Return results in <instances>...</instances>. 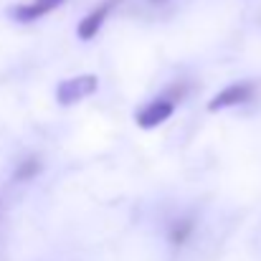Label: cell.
Here are the masks:
<instances>
[{"mask_svg":"<svg viewBox=\"0 0 261 261\" xmlns=\"http://www.w3.org/2000/svg\"><path fill=\"white\" fill-rule=\"evenodd\" d=\"M96 87H99V79L94 74H79V76L66 79L56 87V101L64 104V107H71V104L91 96L96 91Z\"/></svg>","mask_w":261,"mask_h":261,"instance_id":"obj_1","label":"cell"},{"mask_svg":"<svg viewBox=\"0 0 261 261\" xmlns=\"http://www.w3.org/2000/svg\"><path fill=\"white\" fill-rule=\"evenodd\" d=\"M152 3H160V0H152Z\"/></svg>","mask_w":261,"mask_h":261,"instance_id":"obj_8","label":"cell"},{"mask_svg":"<svg viewBox=\"0 0 261 261\" xmlns=\"http://www.w3.org/2000/svg\"><path fill=\"white\" fill-rule=\"evenodd\" d=\"M119 0H104L101 5H96L89 15L82 18V23H79V28H76V33H79V38L82 41H91L99 31H101V25H104V20L109 18V13L114 10V5H117Z\"/></svg>","mask_w":261,"mask_h":261,"instance_id":"obj_4","label":"cell"},{"mask_svg":"<svg viewBox=\"0 0 261 261\" xmlns=\"http://www.w3.org/2000/svg\"><path fill=\"white\" fill-rule=\"evenodd\" d=\"M175 112V99L173 96H160V99H155V101H150L147 107H142L140 112H137V124L142 127V129H155L158 124H163V122H168L170 117H173Z\"/></svg>","mask_w":261,"mask_h":261,"instance_id":"obj_3","label":"cell"},{"mask_svg":"<svg viewBox=\"0 0 261 261\" xmlns=\"http://www.w3.org/2000/svg\"><path fill=\"white\" fill-rule=\"evenodd\" d=\"M190 228H193L190 223H180L177 228H173V233H170V239H173L175 244H182V241L188 239V233H190Z\"/></svg>","mask_w":261,"mask_h":261,"instance_id":"obj_7","label":"cell"},{"mask_svg":"<svg viewBox=\"0 0 261 261\" xmlns=\"http://www.w3.org/2000/svg\"><path fill=\"white\" fill-rule=\"evenodd\" d=\"M36 173H38V163H36V160H28V163H23V165L15 170V177H18V180H25V177H33Z\"/></svg>","mask_w":261,"mask_h":261,"instance_id":"obj_6","label":"cell"},{"mask_svg":"<svg viewBox=\"0 0 261 261\" xmlns=\"http://www.w3.org/2000/svg\"><path fill=\"white\" fill-rule=\"evenodd\" d=\"M64 0H31V3H23V5H15L10 8V15L20 23H31V20H38L43 15H48L51 10H56Z\"/></svg>","mask_w":261,"mask_h":261,"instance_id":"obj_5","label":"cell"},{"mask_svg":"<svg viewBox=\"0 0 261 261\" xmlns=\"http://www.w3.org/2000/svg\"><path fill=\"white\" fill-rule=\"evenodd\" d=\"M259 87L254 82H239V84H231L223 91H218L211 101H208V109L211 112H218V109H228V107H239V104H246L256 96Z\"/></svg>","mask_w":261,"mask_h":261,"instance_id":"obj_2","label":"cell"}]
</instances>
